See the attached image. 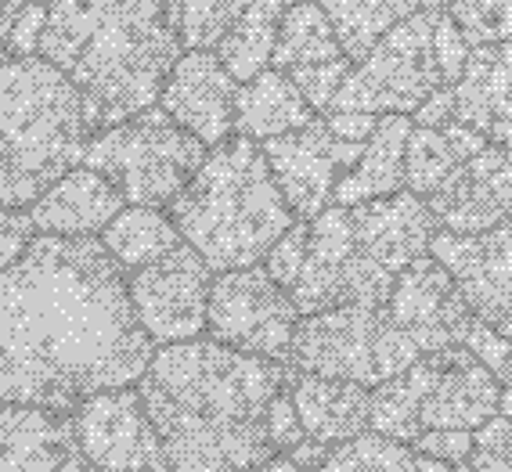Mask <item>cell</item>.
I'll return each instance as SVG.
<instances>
[{
	"label": "cell",
	"mask_w": 512,
	"mask_h": 472,
	"mask_svg": "<svg viewBox=\"0 0 512 472\" xmlns=\"http://www.w3.org/2000/svg\"><path fill=\"white\" fill-rule=\"evenodd\" d=\"M206 159V145L181 130L163 109H145L87 141L83 166L119 188L127 206H170Z\"/></svg>",
	"instance_id": "8992f818"
},
{
	"label": "cell",
	"mask_w": 512,
	"mask_h": 472,
	"mask_svg": "<svg viewBox=\"0 0 512 472\" xmlns=\"http://www.w3.org/2000/svg\"><path fill=\"white\" fill-rule=\"evenodd\" d=\"M260 472H311V469H303V465L293 462L289 454H271V458L260 465Z\"/></svg>",
	"instance_id": "c3c4849f"
},
{
	"label": "cell",
	"mask_w": 512,
	"mask_h": 472,
	"mask_svg": "<svg viewBox=\"0 0 512 472\" xmlns=\"http://www.w3.org/2000/svg\"><path fill=\"white\" fill-rule=\"evenodd\" d=\"M473 444H476L473 429H422V433L412 440V447L419 454L440 458V462L455 465V469L473 454Z\"/></svg>",
	"instance_id": "f35d334b"
},
{
	"label": "cell",
	"mask_w": 512,
	"mask_h": 472,
	"mask_svg": "<svg viewBox=\"0 0 512 472\" xmlns=\"http://www.w3.org/2000/svg\"><path fill=\"white\" fill-rule=\"evenodd\" d=\"M455 119L476 130L512 119V40L473 47L455 80Z\"/></svg>",
	"instance_id": "d4e9b609"
},
{
	"label": "cell",
	"mask_w": 512,
	"mask_h": 472,
	"mask_svg": "<svg viewBox=\"0 0 512 472\" xmlns=\"http://www.w3.org/2000/svg\"><path fill=\"white\" fill-rule=\"evenodd\" d=\"M433 40H437V58H440V69H444V80L455 87V80L462 76V69H466V58H469L473 47L466 44L462 29L451 22L448 11L437 19V33H433Z\"/></svg>",
	"instance_id": "60d3db41"
},
{
	"label": "cell",
	"mask_w": 512,
	"mask_h": 472,
	"mask_svg": "<svg viewBox=\"0 0 512 472\" xmlns=\"http://www.w3.org/2000/svg\"><path fill=\"white\" fill-rule=\"evenodd\" d=\"M412 127V116H401V112L379 116L372 137L361 148V159L339 177L332 202L357 206V202L386 199V195L404 191V148H408Z\"/></svg>",
	"instance_id": "603a6c76"
},
{
	"label": "cell",
	"mask_w": 512,
	"mask_h": 472,
	"mask_svg": "<svg viewBox=\"0 0 512 472\" xmlns=\"http://www.w3.org/2000/svg\"><path fill=\"white\" fill-rule=\"evenodd\" d=\"M235 98L238 80L224 69L217 51H184L159 91V109L213 148L235 130Z\"/></svg>",
	"instance_id": "e0dca14e"
},
{
	"label": "cell",
	"mask_w": 512,
	"mask_h": 472,
	"mask_svg": "<svg viewBox=\"0 0 512 472\" xmlns=\"http://www.w3.org/2000/svg\"><path fill=\"white\" fill-rule=\"evenodd\" d=\"M455 472H512V422L494 415L487 426L476 429L473 454Z\"/></svg>",
	"instance_id": "e575fe53"
},
{
	"label": "cell",
	"mask_w": 512,
	"mask_h": 472,
	"mask_svg": "<svg viewBox=\"0 0 512 472\" xmlns=\"http://www.w3.org/2000/svg\"><path fill=\"white\" fill-rule=\"evenodd\" d=\"M181 242L184 238L174 217L159 206H123L112 217V224L101 231V246L109 249L123 271H138V267L177 249Z\"/></svg>",
	"instance_id": "4316f807"
},
{
	"label": "cell",
	"mask_w": 512,
	"mask_h": 472,
	"mask_svg": "<svg viewBox=\"0 0 512 472\" xmlns=\"http://www.w3.org/2000/svg\"><path fill=\"white\" fill-rule=\"evenodd\" d=\"M260 148L289 209L300 220H314L321 209L332 206L339 177L361 159L365 145L343 141L339 134H332L325 119H314L293 134L271 137Z\"/></svg>",
	"instance_id": "4fadbf2b"
},
{
	"label": "cell",
	"mask_w": 512,
	"mask_h": 472,
	"mask_svg": "<svg viewBox=\"0 0 512 472\" xmlns=\"http://www.w3.org/2000/svg\"><path fill=\"white\" fill-rule=\"evenodd\" d=\"M307 224H311V246H307L300 278L289 289L300 318L336 307H386L397 274L375 264L372 256L357 246L350 206L332 202Z\"/></svg>",
	"instance_id": "9c48e42d"
},
{
	"label": "cell",
	"mask_w": 512,
	"mask_h": 472,
	"mask_svg": "<svg viewBox=\"0 0 512 472\" xmlns=\"http://www.w3.org/2000/svg\"><path fill=\"white\" fill-rule=\"evenodd\" d=\"M318 4H321V11L329 15L332 29H336L343 55L354 65L361 62L397 22H404L408 15L419 11L415 0H318Z\"/></svg>",
	"instance_id": "4dcf8cb0"
},
{
	"label": "cell",
	"mask_w": 512,
	"mask_h": 472,
	"mask_svg": "<svg viewBox=\"0 0 512 472\" xmlns=\"http://www.w3.org/2000/svg\"><path fill=\"white\" fill-rule=\"evenodd\" d=\"M307 246H311V224L300 220V224L289 227L275 246H271V253L264 256V271L271 274L282 289H293L303 271V260H307Z\"/></svg>",
	"instance_id": "8d00e7d4"
},
{
	"label": "cell",
	"mask_w": 512,
	"mask_h": 472,
	"mask_svg": "<svg viewBox=\"0 0 512 472\" xmlns=\"http://www.w3.org/2000/svg\"><path fill=\"white\" fill-rule=\"evenodd\" d=\"M491 145L484 130L451 119L444 127H412L404 148V184L415 195H433L448 173Z\"/></svg>",
	"instance_id": "484cf974"
},
{
	"label": "cell",
	"mask_w": 512,
	"mask_h": 472,
	"mask_svg": "<svg viewBox=\"0 0 512 472\" xmlns=\"http://www.w3.org/2000/svg\"><path fill=\"white\" fill-rule=\"evenodd\" d=\"M91 123L73 80L47 58L0 65V206L26 209L83 166Z\"/></svg>",
	"instance_id": "5b68a950"
},
{
	"label": "cell",
	"mask_w": 512,
	"mask_h": 472,
	"mask_svg": "<svg viewBox=\"0 0 512 472\" xmlns=\"http://www.w3.org/2000/svg\"><path fill=\"white\" fill-rule=\"evenodd\" d=\"M462 346H466L469 354H473L480 364H487L491 372H498V368L505 364V357L512 354V339L502 336V332H494V328L480 318H473V325H469Z\"/></svg>",
	"instance_id": "b9f144b4"
},
{
	"label": "cell",
	"mask_w": 512,
	"mask_h": 472,
	"mask_svg": "<svg viewBox=\"0 0 512 472\" xmlns=\"http://www.w3.org/2000/svg\"><path fill=\"white\" fill-rule=\"evenodd\" d=\"M318 472H415V447L368 429L329 447V458Z\"/></svg>",
	"instance_id": "d6a6232c"
},
{
	"label": "cell",
	"mask_w": 512,
	"mask_h": 472,
	"mask_svg": "<svg viewBox=\"0 0 512 472\" xmlns=\"http://www.w3.org/2000/svg\"><path fill=\"white\" fill-rule=\"evenodd\" d=\"M296 325L300 310L289 289H282L260 264L213 274L210 307H206L210 339L282 364L293 350Z\"/></svg>",
	"instance_id": "30bf717a"
},
{
	"label": "cell",
	"mask_w": 512,
	"mask_h": 472,
	"mask_svg": "<svg viewBox=\"0 0 512 472\" xmlns=\"http://www.w3.org/2000/svg\"><path fill=\"white\" fill-rule=\"evenodd\" d=\"M440 15L444 11H415L404 22H397L350 69L332 109H361L372 112V116H390V112L412 116L433 91L451 87L444 80L437 40H433Z\"/></svg>",
	"instance_id": "ba28073f"
},
{
	"label": "cell",
	"mask_w": 512,
	"mask_h": 472,
	"mask_svg": "<svg viewBox=\"0 0 512 472\" xmlns=\"http://www.w3.org/2000/svg\"><path fill=\"white\" fill-rule=\"evenodd\" d=\"M415 472H455V465L440 462V458H430V454L415 451Z\"/></svg>",
	"instance_id": "681fc988"
},
{
	"label": "cell",
	"mask_w": 512,
	"mask_h": 472,
	"mask_svg": "<svg viewBox=\"0 0 512 472\" xmlns=\"http://www.w3.org/2000/svg\"><path fill=\"white\" fill-rule=\"evenodd\" d=\"M487 141H491V145L509 148V152H512V119H509V123H494V127L487 130Z\"/></svg>",
	"instance_id": "f907efd6"
},
{
	"label": "cell",
	"mask_w": 512,
	"mask_h": 472,
	"mask_svg": "<svg viewBox=\"0 0 512 472\" xmlns=\"http://www.w3.org/2000/svg\"><path fill=\"white\" fill-rule=\"evenodd\" d=\"M412 116H415L412 119L415 127H444V123H451V119H455V87L433 91Z\"/></svg>",
	"instance_id": "f6af8a7d"
},
{
	"label": "cell",
	"mask_w": 512,
	"mask_h": 472,
	"mask_svg": "<svg viewBox=\"0 0 512 472\" xmlns=\"http://www.w3.org/2000/svg\"><path fill=\"white\" fill-rule=\"evenodd\" d=\"M419 4V11H448L451 0H415Z\"/></svg>",
	"instance_id": "db71d44e"
},
{
	"label": "cell",
	"mask_w": 512,
	"mask_h": 472,
	"mask_svg": "<svg viewBox=\"0 0 512 472\" xmlns=\"http://www.w3.org/2000/svg\"><path fill=\"white\" fill-rule=\"evenodd\" d=\"M386 310L404 336L419 346V354L455 350L473 325V310L462 300L455 278L430 253L397 274Z\"/></svg>",
	"instance_id": "9a60e30c"
},
{
	"label": "cell",
	"mask_w": 512,
	"mask_h": 472,
	"mask_svg": "<svg viewBox=\"0 0 512 472\" xmlns=\"http://www.w3.org/2000/svg\"><path fill=\"white\" fill-rule=\"evenodd\" d=\"M83 454L101 472H166V451L134 386L101 390L73 408Z\"/></svg>",
	"instance_id": "7c38bea8"
},
{
	"label": "cell",
	"mask_w": 512,
	"mask_h": 472,
	"mask_svg": "<svg viewBox=\"0 0 512 472\" xmlns=\"http://www.w3.org/2000/svg\"><path fill=\"white\" fill-rule=\"evenodd\" d=\"M448 15L469 47L512 40V0H451Z\"/></svg>",
	"instance_id": "836d02e7"
},
{
	"label": "cell",
	"mask_w": 512,
	"mask_h": 472,
	"mask_svg": "<svg viewBox=\"0 0 512 472\" xmlns=\"http://www.w3.org/2000/svg\"><path fill=\"white\" fill-rule=\"evenodd\" d=\"M336 58H347V55H343L336 29H332L329 15L321 11L318 0L289 4L285 15H282V26H278L271 69L296 73V69H307V65H321V62H336Z\"/></svg>",
	"instance_id": "f546056e"
},
{
	"label": "cell",
	"mask_w": 512,
	"mask_h": 472,
	"mask_svg": "<svg viewBox=\"0 0 512 472\" xmlns=\"http://www.w3.org/2000/svg\"><path fill=\"white\" fill-rule=\"evenodd\" d=\"M47 26V4L44 0H29L19 11L15 29H11V58H29L40 55V37Z\"/></svg>",
	"instance_id": "7bdbcfd3"
},
{
	"label": "cell",
	"mask_w": 512,
	"mask_h": 472,
	"mask_svg": "<svg viewBox=\"0 0 512 472\" xmlns=\"http://www.w3.org/2000/svg\"><path fill=\"white\" fill-rule=\"evenodd\" d=\"M437 372L422 397V429H480L498 415L502 382L466 346L440 350Z\"/></svg>",
	"instance_id": "ffe728a7"
},
{
	"label": "cell",
	"mask_w": 512,
	"mask_h": 472,
	"mask_svg": "<svg viewBox=\"0 0 512 472\" xmlns=\"http://www.w3.org/2000/svg\"><path fill=\"white\" fill-rule=\"evenodd\" d=\"M37 235L40 231L33 224V217H29V209L0 206V274L19 264Z\"/></svg>",
	"instance_id": "74e56055"
},
{
	"label": "cell",
	"mask_w": 512,
	"mask_h": 472,
	"mask_svg": "<svg viewBox=\"0 0 512 472\" xmlns=\"http://www.w3.org/2000/svg\"><path fill=\"white\" fill-rule=\"evenodd\" d=\"M289 458H293V462H300L303 469L318 472L321 465H325V458H329V447L318 444V440H300V444L289 451Z\"/></svg>",
	"instance_id": "7dc6e473"
},
{
	"label": "cell",
	"mask_w": 512,
	"mask_h": 472,
	"mask_svg": "<svg viewBox=\"0 0 512 472\" xmlns=\"http://www.w3.org/2000/svg\"><path fill=\"white\" fill-rule=\"evenodd\" d=\"M184 51H217L231 22L253 0H156Z\"/></svg>",
	"instance_id": "1f68e13d"
},
{
	"label": "cell",
	"mask_w": 512,
	"mask_h": 472,
	"mask_svg": "<svg viewBox=\"0 0 512 472\" xmlns=\"http://www.w3.org/2000/svg\"><path fill=\"white\" fill-rule=\"evenodd\" d=\"M433 372H437V357L422 354L412 368L379 382L372 390V433L412 444L422 433V397L430 390Z\"/></svg>",
	"instance_id": "f1b7e54d"
},
{
	"label": "cell",
	"mask_w": 512,
	"mask_h": 472,
	"mask_svg": "<svg viewBox=\"0 0 512 472\" xmlns=\"http://www.w3.org/2000/svg\"><path fill=\"white\" fill-rule=\"evenodd\" d=\"M318 112L307 105L289 76L282 69H264L253 80L238 83L235 98V130L249 141H271V137L293 134V130L314 123Z\"/></svg>",
	"instance_id": "cb8c5ba5"
},
{
	"label": "cell",
	"mask_w": 512,
	"mask_h": 472,
	"mask_svg": "<svg viewBox=\"0 0 512 472\" xmlns=\"http://www.w3.org/2000/svg\"><path fill=\"white\" fill-rule=\"evenodd\" d=\"M307 440L336 447L372 429V390L361 382L300 372L289 390Z\"/></svg>",
	"instance_id": "7402d4cb"
},
{
	"label": "cell",
	"mask_w": 512,
	"mask_h": 472,
	"mask_svg": "<svg viewBox=\"0 0 512 472\" xmlns=\"http://www.w3.org/2000/svg\"><path fill=\"white\" fill-rule=\"evenodd\" d=\"M430 256L448 267L473 318L512 339V220L480 235L437 231Z\"/></svg>",
	"instance_id": "5bb4252c"
},
{
	"label": "cell",
	"mask_w": 512,
	"mask_h": 472,
	"mask_svg": "<svg viewBox=\"0 0 512 472\" xmlns=\"http://www.w3.org/2000/svg\"><path fill=\"white\" fill-rule=\"evenodd\" d=\"M430 199V213L444 231L480 235L512 220V152L487 145L448 173Z\"/></svg>",
	"instance_id": "2e32d148"
},
{
	"label": "cell",
	"mask_w": 512,
	"mask_h": 472,
	"mask_svg": "<svg viewBox=\"0 0 512 472\" xmlns=\"http://www.w3.org/2000/svg\"><path fill=\"white\" fill-rule=\"evenodd\" d=\"M419 346L404 336L386 307H336L303 314L289 361L300 372L361 382L375 390L419 361Z\"/></svg>",
	"instance_id": "52a82bcc"
},
{
	"label": "cell",
	"mask_w": 512,
	"mask_h": 472,
	"mask_svg": "<svg viewBox=\"0 0 512 472\" xmlns=\"http://www.w3.org/2000/svg\"><path fill=\"white\" fill-rule=\"evenodd\" d=\"M152 354L101 238L37 235L0 274V404L73 411L138 382Z\"/></svg>",
	"instance_id": "6da1fadb"
},
{
	"label": "cell",
	"mask_w": 512,
	"mask_h": 472,
	"mask_svg": "<svg viewBox=\"0 0 512 472\" xmlns=\"http://www.w3.org/2000/svg\"><path fill=\"white\" fill-rule=\"evenodd\" d=\"M184 55L156 0H51L40 58L80 91L91 130L152 109Z\"/></svg>",
	"instance_id": "3957f363"
},
{
	"label": "cell",
	"mask_w": 512,
	"mask_h": 472,
	"mask_svg": "<svg viewBox=\"0 0 512 472\" xmlns=\"http://www.w3.org/2000/svg\"><path fill=\"white\" fill-rule=\"evenodd\" d=\"M350 224H354L357 246L394 274L430 253V242L437 235L430 202H422V195L415 191L357 202L350 206Z\"/></svg>",
	"instance_id": "d6986e66"
},
{
	"label": "cell",
	"mask_w": 512,
	"mask_h": 472,
	"mask_svg": "<svg viewBox=\"0 0 512 472\" xmlns=\"http://www.w3.org/2000/svg\"><path fill=\"white\" fill-rule=\"evenodd\" d=\"M170 217L213 274L264 264L296 224L260 141L228 137L206 152L192 181L170 202Z\"/></svg>",
	"instance_id": "277c9868"
},
{
	"label": "cell",
	"mask_w": 512,
	"mask_h": 472,
	"mask_svg": "<svg viewBox=\"0 0 512 472\" xmlns=\"http://www.w3.org/2000/svg\"><path fill=\"white\" fill-rule=\"evenodd\" d=\"M350 69H354L350 58H336V62L307 65V69H296V73H285V76L300 87V94L307 98V105L314 112H329L336 105V94L343 87V80L350 76Z\"/></svg>",
	"instance_id": "d590c367"
},
{
	"label": "cell",
	"mask_w": 512,
	"mask_h": 472,
	"mask_svg": "<svg viewBox=\"0 0 512 472\" xmlns=\"http://www.w3.org/2000/svg\"><path fill=\"white\" fill-rule=\"evenodd\" d=\"M282 4H285V8H289V4H300V0H282Z\"/></svg>",
	"instance_id": "11a10c76"
},
{
	"label": "cell",
	"mask_w": 512,
	"mask_h": 472,
	"mask_svg": "<svg viewBox=\"0 0 512 472\" xmlns=\"http://www.w3.org/2000/svg\"><path fill=\"white\" fill-rule=\"evenodd\" d=\"M0 472H101L83 454L73 411L0 404Z\"/></svg>",
	"instance_id": "ac0fdd59"
},
{
	"label": "cell",
	"mask_w": 512,
	"mask_h": 472,
	"mask_svg": "<svg viewBox=\"0 0 512 472\" xmlns=\"http://www.w3.org/2000/svg\"><path fill=\"white\" fill-rule=\"evenodd\" d=\"M123 206H127V199L119 195V188L109 177H101L91 166H76L33 202L29 217H33L40 235L94 238L112 224V217Z\"/></svg>",
	"instance_id": "44dd1931"
},
{
	"label": "cell",
	"mask_w": 512,
	"mask_h": 472,
	"mask_svg": "<svg viewBox=\"0 0 512 472\" xmlns=\"http://www.w3.org/2000/svg\"><path fill=\"white\" fill-rule=\"evenodd\" d=\"M498 415L509 418V422H512V386H505V390H502V404H498Z\"/></svg>",
	"instance_id": "f5cc1de1"
},
{
	"label": "cell",
	"mask_w": 512,
	"mask_h": 472,
	"mask_svg": "<svg viewBox=\"0 0 512 472\" xmlns=\"http://www.w3.org/2000/svg\"><path fill=\"white\" fill-rule=\"evenodd\" d=\"M325 123H329L332 134H339L343 141L365 145L368 137H372L375 123H379V116H372V112H361V109H332L329 116H325Z\"/></svg>",
	"instance_id": "ee69618b"
},
{
	"label": "cell",
	"mask_w": 512,
	"mask_h": 472,
	"mask_svg": "<svg viewBox=\"0 0 512 472\" xmlns=\"http://www.w3.org/2000/svg\"><path fill=\"white\" fill-rule=\"evenodd\" d=\"M285 4L282 0H253L224 33L217 44V58L224 62L238 83L253 80L264 69H271V55H275L278 26H282Z\"/></svg>",
	"instance_id": "83f0119b"
},
{
	"label": "cell",
	"mask_w": 512,
	"mask_h": 472,
	"mask_svg": "<svg viewBox=\"0 0 512 472\" xmlns=\"http://www.w3.org/2000/svg\"><path fill=\"white\" fill-rule=\"evenodd\" d=\"M29 0H0V65L11 62V29Z\"/></svg>",
	"instance_id": "bcb514c9"
},
{
	"label": "cell",
	"mask_w": 512,
	"mask_h": 472,
	"mask_svg": "<svg viewBox=\"0 0 512 472\" xmlns=\"http://www.w3.org/2000/svg\"><path fill=\"white\" fill-rule=\"evenodd\" d=\"M300 440H307V433H303V422L296 415L289 390H282L271 400V408H267V444H271L275 454H289Z\"/></svg>",
	"instance_id": "ab89813d"
},
{
	"label": "cell",
	"mask_w": 512,
	"mask_h": 472,
	"mask_svg": "<svg viewBox=\"0 0 512 472\" xmlns=\"http://www.w3.org/2000/svg\"><path fill=\"white\" fill-rule=\"evenodd\" d=\"M282 390L278 361L202 336L156 350L138 379L170 472L260 469L275 454L267 444V408Z\"/></svg>",
	"instance_id": "7a4b0ae2"
},
{
	"label": "cell",
	"mask_w": 512,
	"mask_h": 472,
	"mask_svg": "<svg viewBox=\"0 0 512 472\" xmlns=\"http://www.w3.org/2000/svg\"><path fill=\"white\" fill-rule=\"evenodd\" d=\"M210 264L188 242L170 249L152 264L130 271L127 292L138 325L152 343H188L206 332V307H210Z\"/></svg>",
	"instance_id": "8fae6325"
},
{
	"label": "cell",
	"mask_w": 512,
	"mask_h": 472,
	"mask_svg": "<svg viewBox=\"0 0 512 472\" xmlns=\"http://www.w3.org/2000/svg\"><path fill=\"white\" fill-rule=\"evenodd\" d=\"M494 379L502 382V390H505V386H512V354L505 357V364L498 368V372H494Z\"/></svg>",
	"instance_id": "816d5d0a"
}]
</instances>
